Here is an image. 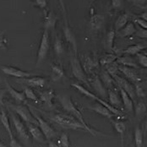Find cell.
Returning <instances> with one entry per match:
<instances>
[{
  "instance_id": "cell-7",
  "label": "cell",
  "mask_w": 147,
  "mask_h": 147,
  "mask_svg": "<svg viewBox=\"0 0 147 147\" xmlns=\"http://www.w3.org/2000/svg\"><path fill=\"white\" fill-rule=\"evenodd\" d=\"M12 109L22 118L26 123H31L35 124H38L36 119L33 116V114L30 112V110L24 106H12Z\"/></svg>"
},
{
  "instance_id": "cell-20",
  "label": "cell",
  "mask_w": 147,
  "mask_h": 147,
  "mask_svg": "<svg viewBox=\"0 0 147 147\" xmlns=\"http://www.w3.org/2000/svg\"><path fill=\"white\" fill-rule=\"evenodd\" d=\"M116 62L120 65L130 67V68H134V69L139 68V63L133 59L131 56H123V57L118 58Z\"/></svg>"
},
{
  "instance_id": "cell-1",
  "label": "cell",
  "mask_w": 147,
  "mask_h": 147,
  "mask_svg": "<svg viewBox=\"0 0 147 147\" xmlns=\"http://www.w3.org/2000/svg\"><path fill=\"white\" fill-rule=\"evenodd\" d=\"M59 102L61 103L62 107H63V109L72 117L74 118H76L80 123H81L87 129V132L90 133L91 135H97V134H102V133H100L99 131L93 129L89 127V125L86 123V122L85 121V119L83 118V115L81 113V112L78 109V107H76V106L74 105V103L73 102L72 99L69 96H59Z\"/></svg>"
},
{
  "instance_id": "cell-37",
  "label": "cell",
  "mask_w": 147,
  "mask_h": 147,
  "mask_svg": "<svg viewBox=\"0 0 147 147\" xmlns=\"http://www.w3.org/2000/svg\"><path fill=\"white\" fill-rule=\"evenodd\" d=\"M106 67V71L108 74H110L113 77L116 74H118V63L115 61V62H113L105 66Z\"/></svg>"
},
{
  "instance_id": "cell-22",
  "label": "cell",
  "mask_w": 147,
  "mask_h": 147,
  "mask_svg": "<svg viewBox=\"0 0 147 147\" xmlns=\"http://www.w3.org/2000/svg\"><path fill=\"white\" fill-rule=\"evenodd\" d=\"M120 94H121L122 102L123 103L125 109L128 112L132 113L134 111V104H133V100L131 99V97L127 94V92H125L123 89L121 88H120Z\"/></svg>"
},
{
  "instance_id": "cell-51",
  "label": "cell",
  "mask_w": 147,
  "mask_h": 147,
  "mask_svg": "<svg viewBox=\"0 0 147 147\" xmlns=\"http://www.w3.org/2000/svg\"><path fill=\"white\" fill-rule=\"evenodd\" d=\"M48 147H60V146L57 145L56 143H53V142H49L48 143Z\"/></svg>"
},
{
  "instance_id": "cell-47",
  "label": "cell",
  "mask_w": 147,
  "mask_h": 147,
  "mask_svg": "<svg viewBox=\"0 0 147 147\" xmlns=\"http://www.w3.org/2000/svg\"><path fill=\"white\" fill-rule=\"evenodd\" d=\"M134 5L137 7H143L144 4L146 3V0H129Z\"/></svg>"
},
{
  "instance_id": "cell-12",
  "label": "cell",
  "mask_w": 147,
  "mask_h": 147,
  "mask_svg": "<svg viewBox=\"0 0 147 147\" xmlns=\"http://www.w3.org/2000/svg\"><path fill=\"white\" fill-rule=\"evenodd\" d=\"M11 117H12V120H13L15 129H16L17 133L20 134V138L25 140H29V134H28V132H27L24 123H22V121L19 118H17L15 114H12Z\"/></svg>"
},
{
  "instance_id": "cell-35",
  "label": "cell",
  "mask_w": 147,
  "mask_h": 147,
  "mask_svg": "<svg viewBox=\"0 0 147 147\" xmlns=\"http://www.w3.org/2000/svg\"><path fill=\"white\" fill-rule=\"evenodd\" d=\"M115 35H116V31L115 30H110L107 35V38H106V46L108 49L113 50V44H114V38H115Z\"/></svg>"
},
{
  "instance_id": "cell-59",
  "label": "cell",
  "mask_w": 147,
  "mask_h": 147,
  "mask_svg": "<svg viewBox=\"0 0 147 147\" xmlns=\"http://www.w3.org/2000/svg\"><path fill=\"white\" fill-rule=\"evenodd\" d=\"M143 147H144V146H143Z\"/></svg>"
},
{
  "instance_id": "cell-41",
  "label": "cell",
  "mask_w": 147,
  "mask_h": 147,
  "mask_svg": "<svg viewBox=\"0 0 147 147\" xmlns=\"http://www.w3.org/2000/svg\"><path fill=\"white\" fill-rule=\"evenodd\" d=\"M6 43H7V40L4 37V31L0 30V48L5 49L6 48Z\"/></svg>"
},
{
  "instance_id": "cell-13",
  "label": "cell",
  "mask_w": 147,
  "mask_h": 147,
  "mask_svg": "<svg viewBox=\"0 0 147 147\" xmlns=\"http://www.w3.org/2000/svg\"><path fill=\"white\" fill-rule=\"evenodd\" d=\"M118 70L123 74L125 77H127L129 80H132L135 83H139L141 81L140 77L139 76L138 73L134 70V68L123 66V65H118Z\"/></svg>"
},
{
  "instance_id": "cell-28",
  "label": "cell",
  "mask_w": 147,
  "mask_h": 147,
  "mask_svg": "<svg viewBox=\"0 0 147 147\" xmlns=\"http://www.w3.org/2000/svg\"><path fill=\"white\" fill-rule=\"evenodd\" d=\"M144 144V133L139 127L135 128L134 130V146L135 147H143Z\"/></svg>"
},
{
  "instance_id": "cell-44",
  "label": "cell",
  "mask_w": 147,
  "mask_h": 147,
  "mask_svg": "<svg viewBox=\"0 0 147 147\" xmlns=\"http://www.w3.org/2000/svg\"><path fill=\"white\" fill-rule=\"evenodd\" d=\"M135 94H136L138 96H141V97L145 96V93H144V91H143V89H142V87H140V86H139V84H138V83H136Z\"/></svg>"
},
{
  "instance_id": "cell-27",
  "label": "cell",
  "mask_w": 147,
  "mask_h": 147,
  "mask_svg": "<svg viewBox=\"0 0 147 147\" xmlns=\"http://www.w3.org/2000/svg\"><path fill=\"white\" fill-rule=\"evenodd\" d=\"M136 32L135 26L133 23H128L123 28L120 30V33H119V36L121 37H129L131 36Z\"/></svg>"
},
{
  "instance_id": "cell-38",
  "label": "cell",
  "mask_w": 147,
  "mask_h": 147,
  "mask_svg": "<svg viewBox=\"0 0 147 147\" xmlns=\"http://www.w3.org/2000/svg\"><path fill=\"white\" fill-rule=\"evenodd\" d=\"M25 94H26V97L29 100L34 101L36 102H39L40 99L38 98V96L35 94V92L33 91V90L30 87H26L25 89Z\"/></svg>"
},
{
  "instance_id": "cell-14",
  "label": "cell",
  "mask_w": 147,
  "mask_h": 147,
  "mask_svg": "<svg viewBox=\"0 0 147 147\" xmlns=\"http://www.w3.org/2000/svg\"><path fill=\"white\" fill-rule=\"evenodd\" d=\"M24 82L27 86H29L30 87H36V88L40 87V88H42V87H44L46 83H47V80L43 77L33 76V77L25 78Z\"/></svg>"
},
{
  "instance_id": "cell-16",
  "label": "cell",
  "mask_w": 147,
  "mask_h": 147,
  "mask_svg": "<svg viewBox=\"0 0 147 147\" xmlns=\"http://www.w3.org/2000/svg\"><path fill=\"white\" fill-rule=\"evenodd\" d=\"M88 107L90 108V109L93 110L94 112L97 113L98 114L102 115V116L105 117V118H109V119H112V118L115 116V115H114V114H113V113L109 109H107L104 105L101 104V103L94 104V105L90 106V107Z\"/></svg>"
},
{
  "instance_id": "cell-4",
  "label": "cell",
  "mask_w": 147,
  "mask_h": 147,
  "mask_svg": "<svg viewBox=\"0 0 147 147\" xmlns=\"http://www.w3.org/2000/svg\"><path fill=\"white\" fill-rule=\"evenodd\" d=\"M71 68H72V73L74 76L75 77V79L82 82L86 86L90 87L88 81V78L86 74V73L85 72L80 60L77 58V55H74V57H73L71 59Z\"/></svg>"
},
{
  "instance_id": "cell-3",
  "label": "cell",
  "mask_w": 147,
  "mask_h": 147,
  "mask_svg": "<svg viewBox=\"0 0 147 147\" xmlns=\"http://www.w3.org/2000/svg\"><path fill=\"white\" fill-rule=\"evenodd\" d=\"M71 86H73L74 88H75L76 90H78L81 94L85 95L86 96H87V97L90 98V99L96 100V101L98 103H101V104L104 105V106H105L107 109H109V110H110V111H111L114 115H116V116H122V115H123L122 112H121V111H119L117 107H113V105H111L109 102H107L104 101V100L102 99V98H100V97L96 96V95H94L92 92H90L89 90H87L86 88H85V87H84V86H80V84L73 83Z\"/></svg>"
},
{
  "instance_id": "cell-57",
  "label": "cell",
  "mask_w": 147,
  "mask_h": 147,
  "mask_svg": "<svg viewBox=\"0 0 147 147\" xmlns=\"http://www.w3.org/2000/svg\"><path fill=\"white\" fill-rule=\"evenodd\" d=\"M145 47H146V48H147V44L146 45V46H145Z\"/></svg>"
},
{
  "instance_id": "cell-21",
  "label": "cell",
  "mask_w": 147,
  "mask_h": 147,
  "mask_svg": "<svg viewBox=\"0 0 147 147\" xmlns=\"http://www.w3.org/2000/svg\"><path fill=\"white\" fill-rule=\"evenodd\" d=\"M40 100L44 102L47 107H53V99L54 97V91L53 90H45L40 93Z\"/></svg>"
},
{
  "instance_id": "cell-36",
  "label": "cell",
  "mask_w": 147,
  "mask_h": 147,
  "mask_svg": "<svg viewBox=\"0 0 147 147\" xmlns=\"http://www.w3.org/2000/svg\"><path fill=\"white\" fill-rule=\"evenodd\" d=\"M118 59V57L115 55V54H107L105 56H103L102 59H100V64L102 66V67H105L106 65L113 63V62H115Z\"/></svg>"
},
{
  "instance_id": "cell-11",
  "label": "cell",
  "mask_w": 147,
  "mask_h": 147,
  "mask_svg": "<svg viewBox=\"0 0 147 147\" xmlns=\"http://www.w3.org/2000/svg\"><path fill=\"white\" fill-rule=\"evenodd\" d=\"M28 128V131L32 138L37 142H44L46 140L43 133L42 132L41 129L37 126V124L31 123H26Z\"/></svg>"
},
{
  "instance_id": "cell-46",
  "label": "cell",
  "mask_w": 147,
  "mask_h": 147,
  "mask_svg": "<svg viewBox=\"0 0 147 147\" xmlns=\"http://www.w3.org/2000/svg\"><path fill=\"white\" fill-rule=\"evenodd\" d=\"M123 4V0H112V6L113 9H120Z\"/></svg>"
},
{
  "instance_id": "cell-6",
  "label": "cell",
  "mask_w": 147,
  "mask_h": 147,
  "mask_svg": "<svg viewBox=\"0 0 147 147\" xmlns=\"http://www.w3.org/2000/svg\"><path fill=\"white\" fill-rule=\"evenodd\" d=\"M32 114H33V116L35 117V118L36 119V121H37V123H38V126H39V128L41 129L42 132L43 133L46 140H52L53 138H54V137L57 136V133L53 130V129L46 121H45L44 119H42L41 117L37 116V115L35 114V113H32Z\"/></svg>"
},
{
  "instance_id": "cell-52",
  "label": "cell",
  "mask_w": 147,
  "mask_h": 147,
  "mask_svg": "<svg viewBox=\"0 0 147 147\" xmlns=\"http://www.w3.org/2000/svg\"><path fill=\"white\" fill-rule=\"evenodd\" d=\"M140 19H143V20H145L146 21H147V12L146 13H144V14H142V15H140Z\"/></svg>"
},
{
  "instance_id": "cell-15",
  "label": "cell",
  "mask_w": 147,
  "mask_h": 147,
  "mask_svg": "<svg viewBox=\"0 0 147 147\" xmlns=\"http://www.w3.org/2000/svg\"><path fill=\"white\" fill-rule=\"evenodd\" d=\"M63 34H64V37H65L67 42H69V44L72 46L74 55H77V42H76V38H75V36L73 33L72 30L68 26L67 23H65V26L63 28Z\"/></svg>"
},
{
  "instance_id": "cell-2",
  "label": "cell",
  "mask_w": 147,
  "mask_h": 147,
  "mask_svg": "<svg viewBox=\"0 0 147 147\" xmlns=\"http://www.w3.org/2000/svg\"><path fill=\"white\" fill-rule=\"evenodd\" d=\"M57 124L61 126L63 129H80L87 131L86 128L80 123L76 118L72 117L71 115H66V114H56L53 118H52Z\"/></svg>"
},
{
  "instance_id": "cell-9",
  "label": "cell",
  "mask_w": 147,
  "mask_h": 147,
  "mask_svg": "<svg viewBox=\"0 0 147 147\" xmlns=\"http://www.w3.org/2000/svg\"><path fill=\"white\" fill-rule=\"evenodd\" d=\"M113 79L115 80V81L118 85V86L121 89H123L125 92H127V94L131 97L132 100H134L135 98V95H136L135 94V88L128 80H126L125 79L118 76V74L114 75Z\"/></svg>"
},
{
  "instance_id": "cell-23",
  "label": "cell",
  "mask_w": 147,
  "mask_h": 147,
  "mask_svg": "<svg viewBox=\"0 0 147 147\" xmlns=\"http://www.w3.org/2000/svg\"><path fill=\"white\" fill-rule=\"evenodd\" d=\"M0 121H1V123H2L3 128L5 129L6 132L9 134V138H10V139H13L14 136H13V134H12V130H11L9 120V118H8L6 113H5L3 109L0 110Z\"/></svg>"
},
{
  "instance_id": "cell-30",
  "label": "cell",
  "mask_w": 147,
  "mask_h": 147,
  "mask_svg": "<svg viewBox=\"0 0 147 147\" xmlns=\"http://www.w3.org/2000/svg\"><path fill=\"white\" fill-rule=\"evenodd\" d=\"M128 20H129V15L127 14H122L121 15H119L114 25L115 31H118L123 29L128 24Z\"/></svg>"
},
{
  "instance_id": "cell-43",
  "label": "cell",
  "mask_w": 147,
  "mask_h": 147,
  "mask_svg": "<svg viewBox=\"0 0 147 147\" xmlns=\"http://www.w3.org/2000/svg\"><path fill=\"white\" fill-rule=\"evenodd\" d=\"M134 21L142 28V29L144 30H147V21H146L145 20H143V19H139V18H137V19H135L134 20Z\"/></svg>"
},
{
  "instance_id": "cell-42",
  "label": "cell",
  "mask_w": 147,
  "mask_h": 147,
  "mask_svg": "<svg viewBox=\"0 0 147 147\" xmlns=\"http://www.w3.org/2000/svg\"><path fill=\"white\" fill-rule=\"evenodd\" d=\"M34 4L36 6H37L38 8H40L42 9H44L45 8L47 7V0H35Z\"/></svg>"
},
{
  "instance_id": "cell-31",
  "label": "cell",
  "mask_w": 147,
  "mask_h": 147,
  "mask_svg": "<svg viewBox=\"0 0 147 147\" xmlns=\"http://www.w3.org/2000/svg\"><path fill=\"white\" fill-rule=\"evenodd\" d=\"M115 130L121 135V140H122V143L123 142V135H124V132L126 130V124L123 121H114V120H112L111 121Z\"/></svg>"
},
{
  "instance_id": "cell-34",
  "label": "cell",
  "mask_w": 147,
  "mask_h": 147,
  "mask_svg": "<svg viewBox=\"0 0 147 147\" xmlns=\"http://www.w3.org/2000/svg\"><path fill=\"white\" fill-rule=\"evenodd\" d=\"M53 49H54L55 53L58 56H60L64 51V47H63V41L58 36L55 37V41H54V43H53Z\"/></svg>"
},
{
  "instance_id": "cell-50",
  "label": "cell",
  "mask_w": 147,
  "mask_h": 147,
  "mask_svg": "<svg viewBox=\"0 0 147 147\" xmlns=\"http://www.w3.org/2000/svg\"><path fill=\"white\" fill-rule=\"evenodd\" d=\"M59 3H60V6L62 8V10L63 12V15H65L66 14V9H65V4H64V0H59Z\"/></svg>"
},
{
  "instance_id": "cell-5",
  "label": "cell",
  "mask_w": 147,
  "mask_h": 147,
  "mask_svg": "<svg viewBox=\"0 0 147 147\" xmlns=\"http://www.w3.org/2000/svg\"><path fill=\"white\" fill-rule=\"evenodd\" d=\"M50 48V38H49V30H44L42 40L39 45L38 52H37V62L36 65H39L44 60L48 53Z\"/></svg>"
},
{
  "instance_id": "cell-24",
  "label": "cell",
  "mask_w": 147,
  "mask_h": 147,
  "mask_svg": "<svg viewBox=\"0 0 147 147\" xmlns=\"http://www.w3.org/2000/svg\"><path fill=\"white\" fill-rule=\"evenodd\" d=\"M64 76V71L61 65L52 64V80L53 81H59Z\"/></svg>"
},
{
  "instance_id": "cell-25",
  "label": "cell",
  "mask_w": 147,
  "mask_h": 147,
  "mask_svg": "<svg viewBox=\"0 0 147 147\" xmlns=\"http://www.w3.org/2000/svg\"><path fill=\"white\" fill-rule=\"evenodd\" d=\"M146 48L145 45L143 44H134L129 46L127 49H125L123 53L125 54H128L129 56H134L139 54L141 51H143Z\"/></svg>"
},
{
  "instance_id": "cell-19",
  "label": "cell",
  "mask_w": 147,
  "mask_h": 147,
  "mask_svg": "<svg viewBox=\"0 0 147 147\" xmlns=\"http://www.w3.org/2000/svg\"><path fill=\"white\" fill-rule=\"evenodd\" d=\"M6 90L10 94V96L17 102H24L26 100V94L23 91H19L15 88H13L8 82H6Z\"/></svg>"
},
{
  "instance_id": "cell-53",
  "label": "cell",
  "mask_w": 147,
  "mask_h": 147,
  "mask_svg": "<svg viewBox=\"0 0 147 147\" xmlns=\"http://www.w3.org/2000/svg\"><path fill=\"white\" fill-rule=\"evenodd\" d=\"M0 147H7L2 141H0Z\"/></svg>"
},
{
  "instance_id": "cell-54",
  "label": "cell",
  "mask_w": 147,
  "mask_h": 147,
  "mask_svg": "<svg viewBox=\"0 0 147 147\" xmlns=\"http://www.w3.org/2000/svg\"><path fill=\"white\" fill-rule=\"evenodd\" d=\"M146 130H147V121H146V127H145V133H146Z\"/></svg>"
},
{
  "instance_id": "cell-17",
  "label": "cell",
  "mask_w": 147,
  "mask_h": 147,
  "mask_svg": "<svg viewBox=\"0 0 147 147\" xmlns=\"http://www.w3.org/2000/svg\"><path fill=\"white\" fill-rule=\"evenodd\" d=\"M58 19L55 14L52 11L48 12L47 15H45L44 18V30H53L56 26Z\"/></svg>"
},
{
  "instance_id": "cell-56",
  "label": "cell",
  "mask_w": 147,
  "mask_h": 147,
  "mask_svg": "<svg viewBox=\"0 0 147 147\" xmlns=\"http://www.w3.org/2000/svg\"><path fill=\"white\" fill-rule=\"evenodd\" d=\"M142 8H144V9H147V5H146V6H143Z\"/></svg>"
},
{
  "instance_id": "cell-58",
  "label": "cell",
  "mask_w": 147,
  "mask_h": 147,
  "mask_svg": "<svg viewBox=\"0 0 147 147\" xmlns=\"http://www.w3.org/2000/svg\"><path fill=\"white\" fill-rule=\"evenodd\" d=\"M133 147H135V146H133Z\"/></svg>"
},
{
  "instance_id": "cell-45",
  "label": "cell",
  "mask_w": 147,
  "mask_h": 147,
  "mask_svg": "<svg viewBox=\"0 0 147 147\" xmlns=\"http://www.w3.org/2000/svg\"><path fill=\"white\" fill-rule=\"evenodd\" d=\"M135 34H136L137 36H139V37H140V38L147 39V30H138Z\"/></svg>"
},
{
  "instance_id": "cell-33",
  "label": "cell",
  "mask_w": 147,
  "mask_h": 147,
  "mask_svg": "<svg viewBox=\"0 0 147 147\" xmlns=\"http://www.w3.org/2000/svg\"><path fill=\"white\" fill-rule=\"evenodd\" d=\"M147 114V107L144 102H140L135 107V115L138 118H142Z\"/></svg>"
},
{
  "instance_id": "cell-48",
  "label": "cell",
  "mask_w": 147,
  "mask_h": 147,
  "mask_svg": "<svg viewBox=\"0 0 147 147\" xmlns=\"http://www.w3.org/2000/svg\"><path fill=\"white\" fill-rule=\"evenodd\" d=\"M10 147H22V146L15 140V138L10 139Z\"/></svg>"
},
{
  "instance_id": "cell-49",
  "label": "cell",
  "mask_w": 147,
  "mask_h": 147,
  "mask_svg": "<svg viewBox=\"0 0 147 147\" xmlns=\"http://www.w3.org/2000/svg\"><path fill=\"white\" fill-rule=\"evenodd\" d=\"M5 90H0V107H2L3 106V96H4Z\"/></svg>"
},
{
  "instance_id": "cell-10",
  "label": "cell",
  "mask_w": 147,
  "mask_h": 147,
  "mask_svg": "<svg viewBox=\"0 0 147 147\" xmlns=\"http://www.w3.org/2000/svg\"><path fill=\"white\" fill-rule=\"evenodd\" d=\"M0 69L7 75H10V76H14L16 78H20V79H25V78H28L30 77V74L29 72L19 69L15 67H11V66H3L1 65L0 66Z\"/></svg>"
},
{
  "instance_id": "cell-29",
  "label": "cell",
  "mask_w": 147,
  "mask_h": 147,
  "mask_svg": "<svg viewBox=\"0 0 147 147\" xmlns=\"http://www.w3.org/2000/svg\"><path fill=\"white\" fill-rule=\"evenodd\" d=\"M83 69L85 72L87 74H91L92 70L94 69L95 67H96V63L92 60L89 57H84L83 58Z\"/></svg>"
},
{
  "instance_id": "cell-18",
  "label": "cell",
  "mask_w": 147,
  "mask_h": 147,
  "mask_svg": "<svg viewBox=\"0 0 147 147\" xmlns=\"http://www.w3.org/2000/svg\"><path fill=\"white\" fill-rule=\"evenodd\" d=\"M105 18L102 15H92L90 20V26L94 30H100L104 25Z\"/></svg>"
},
{
  "instance_id": "cell-26",
  "label": "cell",
  "mask_w": 147,
  "mask_h": 147,
  "mask_svg": "<svg viewBox=\"0 0 147 147\" xmlns=\"http://www.w3.org/2000/svg\"><path fill=\"white\" fill-rule=\"evenodd\" d=\"M101 80H102L103 84L109 89L113 87L114 84L116 83V81L113 79V77L110 74L107 73L106 70H104V71L102 72V74H101Z\"/></svg>"
},
{
  "instance_id": "cell-40",
  "label": "cell",
  "mask_w": 147,
  "mask_h": 147,
  "mask_svg": "<svg viewBox=\"0 0 147 147\" xmlns=\"http://www.w3.org/2000/svg\"><path fill=\"white\" fill-rule=\"evenodd\" d=\"M137 62L138 63L142 66L143 68L147 69V56L144 53H139L137 54Z\"/></svg>"
},
{
  "instance_id": "cell-39",
  "label": "cell",
  "mask_w": 147,
  "mask_h": 147,
  "mask_svg": "<svg viewBox=\"0 0 147 147\" xmlns=\"http://www.w3.org/2000/svg\"><path fill=\"white\" fill-rule=\"evenodd\" d=\"M59 145H60V147H71L69 136L66 134H63L61 135L60 140H59Z\"/></svg>"
},
{
  "instance_id": "cell-8",
  "label": "cell",
  "mask_w": 147,
  "mask_h": 147,
  "mask_svg": "<svg viewBox=\"0 0 147 147\" xmlns=\"http://www.w3.org/2000/svg\"><path fill=\"white\" fill-rule=\"evenodd\" d=\"M88 81L90 86H92L94 90L102 97L103 99H106L107 97V90L104 87L102 82L101 81V79L96 74H92L90 77L88 78Z\"/></svg>"
},
{
  "instance_id": "cell-32",
  "label": "cell",
  "mask_w": 147,
  "mask_h": 147,
  "mask_svg": "<svg viewBox=\"0 0 147 147\" xmlns=\"http://www.w3.org/2000/svg\"><path fill=\"white\" fill-rule=\"evenodd\" d=\"M108 100H109V103L113 107H119L121 105V99L118 93L114 90H108Z\"/></svg>"
},
{
  "instance_id": "cell-55",
  "label": "cell",
  "mask_w": 147,
  "mask_h": 147,
  "mask_svg": "<svg viewBox=\"0 0 147 147\" xmlns=\"http://www.w3.org/2000/svg\"><path fill=\"white\" fill-rule=\"evenodd\" d=\"M144 53L145 55H146V56H147V49H146V50H145V51H144V53Z\"/></svg>"
}]
</instances>
